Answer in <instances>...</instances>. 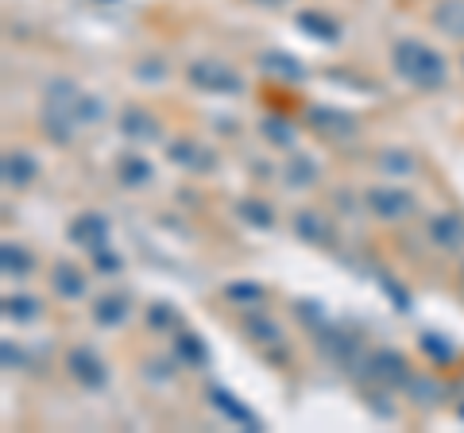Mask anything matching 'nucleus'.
Listing matches in <instances>:
<instances>
[{
    "instance_id": "nucleus-1",
    "label": "nucleus",
    "mask_w": 464,
    "mask_h": 433,
    "mask_svg": "<svg viewBox=\"0 0 464 433\" xmlns=\"http://www.w3.org/2000/svg\"><path fill=\"white\" fill-rule=\"evenodd\" d=\"M391 70H395L406 85H414V90H422V93H438L449 82L445 54L414 35L395 39V47H391Z\"/></svg>"
},
{
    "instance_id": "nucleus-2",
    "label": "nucleus",
    "mask_w": 464,
    "mask_h": 433,
    "mask_svg": "<svg viewBox=\"0 0 464 433\" xmlns=\"http://www.w3.org/2000/svg\"><path fill=\"white\" fill-rule=\"evenodd\" d=\"M43 112H54V117L70 120L74 128H93V124H101L109 117L105 101L93 97V93H85L82 85L70 82V78L47 82V105H43Z\"/></svg>"
},
{
    "instance_id": "nucleus-3",
    "label": "nucleus",
    "mask_w": 464,
    "mask_h": 433,
    "mask_svg": "<svg viewBox=\"0 0 464 433\" xmlns=\"http://www.w3.org/2000/svg\"><path fill=\"white\" fill-rule=\"evenodd\" d=\"M356 375L364 387H380V391H406V383H411V360H406L399 349H372L364 360L356 364Z\"/></svg>"
},
{
    "instance_id": "nucleus-4",
    "label": "nucleus",
    "mask_w": 464,
    "mask_h": 433,
    "mask_svg": "<svg viewBox=\"0 0 464 433\" xmlns=\"http://www.w3.org/2000/svg\"><path fill=\"white\" fill-rule=\"evenodd\" d=\"M186 82H190L198 93H213V97L244 93V78L221 59H190V66H186Z\"/></svg>"
},
{
    "instance_id": "nucleus-5",
    "label": "nucleus",
    "mask_w": 464,
    "mask_h": 433,
    "mask_svg": "<svg viewBox=\"0 0 464 433\" xmlns=\"http://www.w3.org/2000/svg\"><path fill=\"white\" fill-rule=\"evenodd\" d=\"M364 209L375 216V221L395 225V221H406V216L418 213V197L395 182H375L364 190Z\"/></svg>"
},
{
    "instance_id": "nucleus-6",
    "label": "nucleus",
    "mask_w": 464,
    "mask_h": 433,
    "mask_svg": "<svg viewBox=\"0 0 464 433\" xmlns=\"http://www.w3.org/2000/svg\"><path fill=\"white\" fill-rule=\"evenodd\" d=\"M66 371H70V380H74L78 387H85V391H105L109 387L105 356H101L97 349H90V344H78V349L66 352Z\"/></svg>"
},
{
    "instance_id": "nucleus-7",
    "label": "nucleus",
    "mask_w": 464,
    "mask_h": 433,
    "mask_svg": "<svg viewBox=\"0 0 464 433\" xmlns=\"http://www.w3.org/2000/svg\"><path fill=\"white\" fill-rule=\"evenodd\" d=\"M167 159L174 167L190 170V175H213V170H217V151H209L206 143H198L190 136L167 140Z\"/></svg>"
},
{
    "instance_id": "nucleus-8",
    "label": "nucleus",
    "mask_w": 464,
    "mask_h": 433,
    "mask_svg": "<svg viewBox=\"0 0 464 433\" xmlns=\"http://www.w3.org/2000/svg\"><path fill=\"white\" fill-rule=\"evenodd\" d=\"M290 233L302 244H310V248H333L337 244V228H333V221L322 209H298L290 216Z\"/></svg>"
},
{
    "instance_id": "nucleus-9",
    "label": "nucleus",
    "mask_w": 464,
    "mask_h": 433,
    "mask_svg": "<svg viewBox=\"0 0 464 433\" xmlns=\"http://www.w3.org/2000/svg\"><path fill=\"white\" fill-rule=\"evenodd\" d=\"M306 124L314 128L317 136H325L333 143L356 136V117L353 112H344V109H333V105H310L306 109Z\"/></svg>"
},
{
    "instance_id": "nucleus-10",
    "label": "nucleus",
    "mask_w": 464,
    "mask_h": 433,
    "mask_svg": "<svg viewBox=\"0 0 464 433\" xmlns=\"http://www.w3.org/2000/svg\"><path fill=\"white\" fill-rule=\"evenodd\" d=\"M240 329H244V337H248L252 344H259L264 352L271 356H283V344H286V333H283V325L275 322L271 313L264 310H248L240 317Z\"/></svg>"
},
{
    "instance_id": "nucleus-11",
    "label": "nucleus",
    "mask_w": 464,
    "mask_h": 433,
    "mask_svg": "<svg viewBox=\"0 0 464 433\" xmlns=\"http://www.w3.org/2000/svg\"><path fill=\"white\" fill-rule=\"evenodd\" d=\"M314 341H317V349H322L333 364H344V368H356L360 360V337H353V333H344V329H333L329 322L322 325V329H314Z\"/></svg>"
},
{
    "instance_id": "nucleus-12",
    "label": "nucleus",
    "mask_w": 464,
    "mask_h": 433,
    "mask_svg": "<svg viewBox=\"0 0 464 433\" xmlns=\"http://www.w3.org/2000/svg\"><path fill=\"white\" fill-rule=\"evenodd\" d=\"M66 233H70V240H74L78 244V248H85V252H101V248H109V236H112V228H109V221H105V216H101V213H78L74 216V221H70V228H66Z\"/></svg>"
},
{
    "instance_id": "nucleus-13",
    "label": "nucleus",
    "mask_w": 464,
    "mask_h": 433,
    "mask_svg": "<svg viewBox=\"0 0 464 433\" xmlns=\"http://www.w3.org/2000/svg\"><path fill=\"white\" fill-rule=\"evenodd\" d=\"M0 178H5V186H12V190H27V186L39 178V159L24 148H8L5 159H0Z\"/></svg>"
},
{
    "instance_id": "nucleus-14",
    "label": "nucleus",
    "mask_w": 464,
    "mask_h": 433,
    "mask_svg": "<svg viewBox=\"0 0 464 433\" xmlns=\"http://www.w3.org/2000/svg\"><path fill=\"white\" fill-rule=\"evenodd\" d=\"M116 124H121V136L140 143V148H148V143H155L159 136H163V124L155 120V112L140 109V105L121 109V120H116Z\"/></svg>"
},
{
    "instance_id": "nucleus-15",
    "label": "nucleus",
    "mask_w": 464,
    "mask_h": 433,
    "mask_svg": "<svg viewBox=\"0 0 464 433\" xmlns=\"http://www.w3.org/2000/svg\"><path fill=\"white\" fill-rule=\"evenodd\" d=\"M112 170H116V182H121L124 190H148L155 182V167L143 151H121Z\"/></svg>"
},
{
    "instance_id": "nucleus-16",
    "label": "nucleus",
    "mask_w": 464,
    "mask_h": 433,
    "mask_svg": "<svg viewBox=\"0 0 464 433\" xmlns=\"http://www.w3.org/2000/svg\"><path fill=\"white\" fill-rule=\"evenodd\" d=\"M426 236L433 248H441V252H460L464 248V216L460 213H433L430 216V225H426Z\"/></svg>"
},
{
    "instance_id": "nucleus-17",
    "label": "nucleus",
    "mask_w": 464,
    "mask_h": 433,
    "mask_svg": "<svg viewBox=\"0 0 464 433\" xmlns=\"http://www.w3.org/2000/svg\"><path fill=\"white\" fill-rule=\"evenodd\" d=\"M206 395H209V407H213L217 414H225L237 429H248V433H259V429H264V422H259V418H256L248 407H244V402L232 395V391H225V387H209Z\"/></svg>"
},
{
    "instance_id": "nucleus-18",
    "label": "nucleus",
    "mask_w": 464,
    "mask_h": 433,
    "mask_svg": "<svg viewBox=\"0 0 464 433\" xmlns=\"http://www.w3.org/2000/svg\"><path fill=\"white\" fill-rule=\"evenodd\" d=\"M51 286H54V294L66 298V302H82L85 294H90L85 271L78 264H66V259H58V264L51 267Z\"/></svg>"
},
{
    "instance_id": "nucleus-19",
    "label": "nucleus",
    "mask_w": 464,
    "mask_h": 433,
    "mask_svg": "<svg viewBox=\"0 0 464 433\" xmlns=\"http://www.w3.org/2000/svg\"><path fill=\"white\" fill-rule=\"evenodd\" d=\"M317 178H322V167H317V159L306 155V151H290L286 163H283V186H290V190H310V186H317Z\"/></svg>"
},
{
    "instance_id": "nucleus-20",
    "label": "nucleus",
    "mask_w": 464,
    "mask_h": 433,
    "mask_svg": "<svg viewBox=\"0 0 464 433\" xmlns=\"http://www.w3.org/2000/svg\"><path fill=\"white\" fill-rule=\"evenodd\" d=\"M430 24L453 43H464V0H438L430 8Z\"/></svg>"
},
{
    "instance_id": "nucleus-21",
    "label": "nucleus",
    "mask_w": 464,
    "mask_h": 433,
    "mask_svg": "<svg viewBox=\"0 0 464 433\" xmlns=\"http://www.w3.org/2000/svg\"><path fill=\"white\" fill-rule=\"evenodd\" d=\"M256 66L264 70L267 78H279V82H306V66H302L295 54H286V51H264L256 59Z\"/></svg>"
},
{
    "instance_id": "nucleus-22",
    "label": "nucleus",
    "mask_w": 464,
    "mask_h": 433,
    "mask_svg": "<svg viewBox=\"0 0 464 433\" xmlns=\"http://www.w3.org/2000/svg\"><path fill=\"white\" fill-rule=\"evenodd\" d=\"M295 24H298L302 35H310V39H317V43H337V39H341L337 20L325 16V12H317V8H298V12H295Z\"/></svg>"
},
{
    "instance_id": "nucleus-23",
    "label": "nucleus",
    "mask_w": 464,
    "mask_h": 433,
    "mask_svg": "<svg viewBox=\"0 0 464 433\" xmlns=\"http://www.w3.org/2000/svg\"><path fill=\"white\" fill-rule=\"evenodd\" d=\"M0 271H5V279H32L35 255L20 240H5L0 244Z\"/></svg>"
},
{
    "instance_id": "nucleus-24",
    "label": "nucleus",
    "mask_w": 464,
    "mask_h": 433,
    "mask_svg": "<svg viewBox=\"0 0 464 433\" xmlns=\"http://www.w3.org/2000/svg\"><path fill=\"white\" fill-rule=\"evenodd\" d=\"M128 317H132V302H128V294H105L93 302V322L101 329H121Z\"/></svg>"
},
{
    "instance_id": "nucleus-25",
    "label": "nucleus",
    "mask_w": 464,
    "mask_h": 433,
    "mask_svg": "<svg viewBox=\"0 0 464 433\" xmlns=\"http://www.w3.org/2000/svg\"><path fill=\"white\" fill-rule=\"evenodd\" d=\"M170 352L179 356V364H186V368H206V364H209L206 341H201L198 333H190V329H179V333H174Z\"/></svg>"
},
{
    "instance_id": "nucleus-26",
    "label": "nucleus",
    "mask_w": 464,
    "mask_h": 433,
    "mask_svg": "<svg viewBox=\"0 0 464 433\" xmlns=\"http://www.w3.org/2000/svg\"><path fill=\"white\" fill-rule=\"evenodd\" d=\"M259 136H264V143H271L275 151H295L298 148V128L286 117H264L259 120Z\"/></svg>"
},
{
    "instance_id": "nucleus-27",
    "label": "nucleus",
    "mask_w": 464,
    "mask_h": 433,
    "mask_svg": "<svg viewBox=\"0 0 464 433\" xmlns=\"http://www.w3.org/2000/svg\"><path fill=\"white\" fill-rule=\"evenodd\" d=\"M225 298H228L237 310H264L267 291H264V286H259V283L240 279V283H228V286H225Z\"/></svg>"
},
{
    "instance_id": "nucleus-28",
    "label": "nucleus",
    "mask_w": 464,
    "mask_h": 433,
    "mask_svg": "<svg viewBox=\"0 0 464 433\" xmlns=\"http://www.w3.org/2000/svg\"><path fill=\"white\" fill-rule=\"evenodd\" d=\"M143 322H148V329H155V333L174 337L182 329V313L174 310L170 302H151V306L143 310Z\"/></svg>"
},
{
    "instance_id": "nucleus-29",
    "label": "nucleus",
    "mask_w": 464,
    "mask_h": 433,
    "mask_svg": "<svg viewBox=\"0 0 464 433\" xmlns=\"http://www.w3.org/2000/svg\"><path fill=\"white\" fill-rule=\"evenodd\" d=\"M5 317L16 325H32L43 317V302L35 294H8L5 298Z\"/></svg>"
},
{
    "instance_id": "nucleus-30",
    "label": "nucleus",
    "mask_w": 464,
    "mask_h": 433,
    "mask_svg": "<svg viewBox=\"0 0 464 433\" xmlns=\"http://www.w3.org/2000/svg\"><path fill=\"white\" fill-rule=\"evenodd\" d=\"M237 216L244 225H252V228H275V209L267 206V201H259V197H240L237 201Z\"/></svg>"
},
{
    "instance_id": "nucleus-31",
    "label": "nucleus",
    "mask_w": 464,
    "mask_h": 433,
    "mask_svg": "<svg viewBox=\"0 0 464 433\" xmlns=\"http://www.w3.org/2000/svg\"><path fill=\"white\" fill-rule=\"evenodd\" d=\"M406 395H411L414 402H422V407H438V402L445 399L441 383L430 380V375H411V383H406Z\"/></svg>"
},
{
    "instance_id": "nucleus-32",
    "label": "nucleus",
    "mask_w": 464,
    "mask_h": 433,
    "mask_svg": "<svg viewBox=\"0 0 464 433\" xmlns=\"http://www.w3.org/2000/svg\"><path fill=\"white\" fill-rule=\"evenodd\" d=\"M375 163H380V170H387V175H411L414 170L411 151H402V148H383Z\"/></svg>"
},
{
    "instance_id": "nucleus-33",
    "label": "nucleus",
    "mask_w": 464,
    "mask_h": 433,
    "mask_svg": "<svg viewBox=\"0 0 464 433\" xmlns=\"http://www.w3.org/2000/svg\"><path fill=\"white\" fill-rule=\"evenodd\" d=\"M418 344H422V352L433 360V364H453V344H449L441 333H422L418 337Z\"/></svg>"
},
{
    "instance_id": "nucleus-34",
    "label": "nucleus",
    "mask_w": 464,
    "mask_h": 433,
    "mask_svg": "<svg viewBox=\"0 0 464 433\" xmlns=\"http://www.w3.org/2000/svg\"><path fill=\"white\" fill-rule=\"evenodd\" d=\"M93 271L97 275H105V279H112V275H121L124 271V259L116 255L112 248H101V252H93Z\"/></svg>"
},
{
    "instance_id": "nucleus-35",
    "label": "nucleus",
    "mask_w": 464,
    "mask_h": 433,
    "mask_svg": "<svg viewBox=\"0 0 464 433\" xmlns=\"http://www.w3.org/2000/svg\"><path fill=\"white\" fill-rule=\"evenodd\" d=\"M295 310H298V317H302V322H306L310 329H322V325H325V306H317V302L302 298V302H295Z\"/></svg>"
},
{
    "instance_id": "nucleus-36",
    "label": "nucleus",
    "mask_w": 464,
    "mask_h": 433,
    "mask_svg": "<svg viewBox=\"0 0 464 433\" xmlns=\"http://www.w3.org/2000/svg\"><path fill=\"white\" fill-rule=\"evenodd\" d=\"M136 78H140V82H159V78H167V63L155 59V54H151V59H140V63H136Z\"/></svg>"
},
{
    "instance_id": "nucleus-37",
    "label": "nucleus",
    "mask_w": 464,
    "mask_h": 433,
    "mask_svg": "<svg viewBox=\"0 0 464 433\" xmlns=\"http://www.w3.org/2000/svg\"><path fill=\"white\" fill-rule=\"evenodd\" d=\"M174 368H179V356H163V360H148V380H174Z\"/></svg>"
},
{
    "instance_id": "nucleus-38",
    "label": "nucleus",
    "mask_w": 464,
    "mask_h": 433,
    "mask_svg": "<svg viewBox=\"0 0 464 433\" xmlns=\"http://www.w3.org/2000/svg\"><path fill=\"white\" fill-rule=\"evenodd\" d=\"M380 286H383V291H387L391 298H395V310H402V313H406V310H411V294H406V291H402V286H399L395 279H383Z\"/></svg>"
},
{
    "instance_id": "nucleus-39",
    "label": "nucleus",
    "mask_w": 464,
    "mask_h": 433,
    "mask_svg": "<svg viewBox=\"0 0 464 433\" xmlns=\"http://www.w3.org/2000/svg\"><path fill=\"white\" fill-rule=\"evenodd\" d=\"M0 356H5V368L8 371H16V368H24L27 364V360H24V352L16 349V344H12V341H5V344H0Z\"/></svg>"
},
{
    "instance_id": "nucleus-40",
    "label": "nucleus",
    "mask_w": 464,
    "mask_h": 433,
    "mask_svg": "<svg viewBox=\"0 0 464 433\" xmlns=\"http://www.w3.org/2000/svg\"><path fill=\"white\" fill-rule=\"evenodd\" d=\"M252 5H259V8H283V5H290V0H252Z\"/></svg>"
},
{
    "instance_id": "nucleus-41",
    "label": "nucleus",
    "mask_w": 464,
    "mask_h": 433,
    "mask_svg": "<svg viewBox=\"0 0 464 433\" xmlns=\"http://www.w3.org/2000/svg\"><path fill=\"white\" fill-rule=\"evenodd\" d=\"M457 418H460V422H464V402H457Z\"/></svg>"
},
{
    "instance_id": "nucleus-42",
    "label": "nucleus",
    "mask_w": 464,
    "mask_h": 433,
    "mask_svg": "<svg viewBox=\"0 0 464 433\" xmlns=\"http://www.w3.org/2000/svg\"><path fill=\"white\" fill-rule=\"evenodd\" d=\"M109 5H116V0H109Z\"/></svg>"
}]
</instances>
